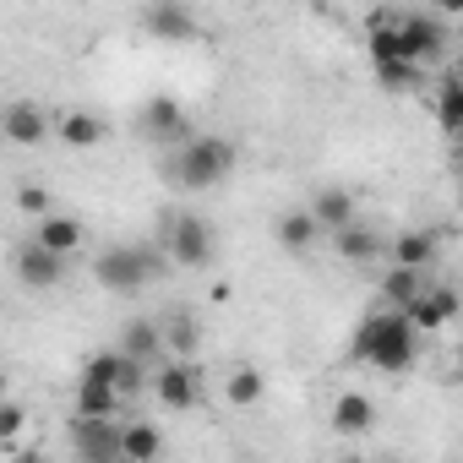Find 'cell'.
<instances>
[{"label": "cell", "mask_w": 463, "mask_h": 463, "mask_svg": "<svg viewBox=\"0 0 463 463\" xmlns=\"http://www.w3.org/2000/svg\"><path fill=\"white\" fill-rule=\"evenodd\" d=\"M414 354H420V327H414L403 311H387V306L371 311V317L354 327V338H349V360L376 365V371H387V376L409 371Z\"/></svg>", "instance_id": "6da1fadb"}, {"label": "cell", "mask_w": 463, "mask_h": 463, "mask_svg": "<svg viewBox=\"0 0 463 463\" xmlns=\"http://www.w3.org/2000/svg\"><path fill=\"white\" fill-rule=\"evenodd\" d=\"M447 55V28L425 12H392L382 33H371V61H409V66H436Z\"/></svg>", "instance_id": "7a4b0ae2"}, {"label": "cell", "mask_w": 463, "mask_h": 463, "mask_svg": "<svg viewBox=\"0 0 463 463\" xmlns=\"http://www.w3.org/2000/svg\"><path fill=\"white\" fill-rule=\"evenodd\" d=\"M229 169H235V142L229 137H191V142L169 147V158H164V180L180 191H213Z\"/></svg>", "instance_id": "3957f363"}, {"label": "cell", "mask_w": 463, "mask_h": 463, "mask_svg": "<svg viewBox=\"0 0 463 463\" xmlns=\"http://www.w3.org/2000/svg\"><path fill=\"white\" fill-rule=\"evenodd\" d=\"M164 251H153V246H109V251H99V262H93V279L104 284V289H115V295H142L158 273H164Z\"/></svg>", "instance_id": "277c9868"}, {"label": "cell", "mask_w": 463, "mask_h": 463, "mask_svg": "<svg viewBox=\"0 0 463 463\" xmlns=\"http://www.w3.org/2000/svg\"><path fill=\"white\" fill-rule=\"evenodd\" d=\"M164 257L175 268H202L213 257V229L196 213H164Z\"/></svg>", "instance_id": "5b68a950"}, {"label": "cell", "mask_w": 463, "mask_h": 463, "mask_svg": "<svg viewBox=\"0 0 463 463\" xmlns=\"http://www.w3.org/2000/svg\"><path fill=\"white\" fill-rule=\"evenodd\" d=\"M137 131H142L147 142H169V147L191 142L185 109H180V99H169V93H158V99H147V104H142V115H137Z\"/></svg>", "instance_id": "8992f818"}, {"label": "cell", "mask_w": 463, "mask_h": 463, "mask_svg": "<svg viewBox=\"0 0 463 463\" xmlns=\"http://www.w3.org/2000/svg\"><path fill=\"white\" fill-rule=\"evenodd\" d=\"M82 382H99V387H115L120 398H137L147 376H142V365H137V360H126L120 349H104V354H93V360H88Z\"/></svg>", "instance_id": "52a82bcc"}, {"label": "cell", "mask_w": 463, "mask_h": 463, "mask_svg": "<svg viewBox=\"0 0 463 463\" xmlns=\"http://www.w3.org/2000/svg\"><path fill=\"white\" fill-rule=\"evenodd\" d=\"M120 430L126 425H115V420H88V414H77L71 420V447H77V458H120ZM126 463V458H120Z\"/></svg>", "instance_id": "ba28073f"}, {"label": "cell", "mask_w": 463, "mask_h": 463, "mask_svg": "<svg viewBox=\"0 0 463 463\" xmlns=\"http://www.w3.org/2000/svg\"><path fill=\"white\" fill-rule=\"evenodd\" d=\"M142 28L158 39V44H185L196 39V17L185 6H175V0H153V6H142Z\"/></svg>", "instance_id": "9c48e42d"}, {"label": "cell", "mask_w": 463, "mask_h": 463, "mask_svg": "<svg viewBox=\"0 0 463 463\" xmlns=\"http://www.w3.org/2000/svg\"><path fill=\"white\" fill-rule=\"evenodd\" d=\"M311 218L322 223V235H344L349 223H360V202L349 185H322L317 202H311Z\"/></svg>", "instance_id": "30bf717a"}, {"label": "cell", "mask_w": 463, "mask_h": 463, "mask_svg": "<svg viewBox=\"0 0 463 463\" xmlns=\"http://www.w3.org/2000/svg\"><path fill=\"white\" fill-rule=\"evenodd\" d=\"M0 131H6V142H17V147H39V142L50 137V115H44V104L17 99V104H6V120H0Z\"/></svg>", "instance_id": "8fae6325"}, {"label": "cell", "mask_w": 463, "mask_h": 463, "mask_svg": "<svg viewBox=\"0 0 463 463\" xmlns=\"http://www.w3.org/2000/svg\"><path fill=\"white\" fill-rule=\"evenodd\" d=\"M17 279H23L28 289H55V284L66 279V257H55V251H44L39 241H28V246L17 251Z\"/></svg>", "instance_id": "7c38bea8"}, {"label": "cell", "mask_w": 463, "mask_h": 463, "mask_svg": "<svg viewBox=\"0 0 463 463\" xmlns=\"http://www.w3.org/2000/svg\"><path fill=\"white\" fill-rule=\"evenodd\" d=\"M153 392H158V403L164 409H196V398H202V376L191 371V365H164L158 376H153Z\"/></svg>", "instance_id": "4fadbf2b"}, {"label": "cell", "mask_w": 463, "mask_h": 463, "mask_svg": "<svg viewBox=\"0 0 463 463\" xmlns=\"http://www.w3.org/2000/svg\"><path fill=\"white\" fill-rule=\"evenodd\" d=\"M420 333H436V327H447L452 317H458V289L452 284H430L420 300H414V311H403Z\"/></svg>", "instance_id": "5bb4252c"}, {"label": "cell", "mask_w": 463, "mask_h": 463, "mask_svg": "<svg viewBox=\"0 0 463 463\" xmlns=\"http://www.w3.org/2000/svg\"><path fill=\"white\" fill-rule=\"evenodd\" d=\"M436 257H441V235H436V229H403V235L392 241V268L425 273Z\"/></svg>", "instance_id": "9a60e30c"}, {"label": "cell", "mask_w": 463, "mask_h": 463, "mask_svg": "<svg viewBox=\"0 0 463 463\" xmlns=\"http://www.w3.org/2000/svg\"><path fill=\"white\" fill-rule=\"evenodd\" d=\"M126 360H137V365H147L158 349H164V322H153V317H131L126 327H120V344H115Z\"/></svg>", "instance_id": "2e32d148"}, {"label": "cell", "mask_w": 463, "mask_h": 463, "mask_svg": "<svg viewBox=\"0 0 463 463\" xmlns=\"http://www.w3.org/2000/svg\"><path fill=\"white\" fill-rule=\"evenodd\" d=\"M333 251L344 257V262H354V268H365V262H376L382 251H387V241L376 235V229L360 218V223H349L344 235H333Z\"/></svg>", "instance_id": "e0dca14e"}, {"label": "cell", "mask_w": 463, "mask_h": 463, "mask_svg": "<svg viewBox=\"0 0 463 463\" xmlns=\"http://www.w3.org/2000/svg\"><path fill=\"white\" fill-rule=\"evenodd\" d=\"M33 241H39L44 251H55V257H77L88 235H82V223H77V218H61V213H50V218H39Z\"/></svg>", "instance_id": "ac0fdd59"}, {"label": "cell", "mask_w": 463, "mask_h": 463, "mask_svg": "<svg viewBox=\"0 0 463 463\" xmlns=\"http://www.w3.org/2000/svg\"><path fill=\"white\" fill-rule=\"evenodd\" d=\"M425 289H430V284H425V273H414V268H387V279H382L387 311H414V300H420Z\"/></svg>", "instance_id": "d6986e66"}, {"label": "cell", "mask_w": 463, "mask_h": 463, "mask_svg": "<svg viewBox=\"0 0 463 463\" xmlns=\"http://www.w3.org/2000/svg\"><path fill=\"white\" fill-rule=\"evenodd\" d=\"M317 241H322V223L311 218V207H289L279 218V246L284 251H311Z\"/></svg>", "instance_id": "ffe728a7"}, {"label": "cell", "mask_w": 463, "mask_h": 463, "mask_svg": "<svg viewBox=\"0 0 463 463\" xmlns=\"http://www.w3.org/2000/svg\"><path fill=\"white\" fill-rule=\"evenodd\" d=\"M158 452H164V436H158L153 420H131V425L120 430V458H126V463H153Z\"/></svg>", "instance_id": "44dd1931"}, {"label": "cell", "mask_w": 463, "mask_h": 463, "mask_svg": "<svg viewBox=\"0 0 463 463\" xmlns=\"http://www.w3.org/2000/svg\"><path fill=\"white\" fill-rule=\"evenodd\" d=\"M371 420H376V409H371L365 392H338V403H333V430L338 436H360V430H371Z\"/></svg>", "instance_id": "7402d4cb"}, {"label": "cell", "mask_w": 463, "mask_h": 463, "mask_svg": "<svg viewBox=\"0 0 463 463\" xmlns=\"http://www.w3.org/2000/svg\"><path fill=\"white\" fill-rule=\"evenodd\" d=\"M55 131H61V142H71V147H93V142L104 137V120H99L93 109H71V115L55 120Z\"/></svg>", "instance_id": "603a6c76"}, {"label": "cell", "mask_w": 463, "mask_h": 463, "mask_svg": "<svg viewBox=\"0 0 463 463\" xmlns=\"http://www.w3.org/2000/svg\"><path fill=\"white\" fill-rule=\"evenodd\" d=\"M202 344V327H196V317L191 311H169L164 317V349H175V354H191Z\"/></svg>", "instance_id": "cb8c5ba5"}, {"label": "cell", "mask_w": 463, "mask_h": 463, "mask_svg": "<svg viewBox=\"0 0 463 463\" xmlns=\"http://www.w3.org/2000/svg\"><path fill=\"white\" fill-rule=\"evenodd\" d=\"M115 409H120V392H115V387H99V382H82V387H77V414H88V420H115Z\"/></svg>", "instance_id": "d4e9b609"}, {"label": "cell", "mask_w": 463, "mask_h": 463, "mask_svg": "<svg viewBox=\"0 0 463 463\" xmlns=\"http://www.w3.org/2000/svg\"><path fill=\"white\" fill-rule=\"evenodd\" d=\"M223 398L235 403V409H251V403L262 398V371H257V365H241L235 376L223 382Z\"/></svg>", "instance_id": "484cf974"}, {"label": "cell", "mask_w": 463, "mask_h": 463, "mask_svg": "<svg viewBox=\"0 0 463 463\" xmlns=\"http://www.w3.org/2000/svg\"><path fill=\"white\" fill-rule=\"evenodd\" d=\"M436 120H441L452 137H463V88H458V82H447V88L436 93Z\"/></svg>", "instance_id": "4316f807"}, {"label": "cell", "mask_w": 463, "mask_h": 463, "mask_svg": "<svg viewBox=\"0 0 463 463\" xmlns=\"http://www.w3.org/2000/svg\"><path fill=\"white\" fill-rule=\"evenodd\" d=\"M376 77H382V88H392V93L420 88V66H409V61H376Z\"/></svg>", "instance_id": "83f0119b"}, {"label": "cell", "mask_w": 463, "mask_h": 463, "mask_svg": "<svg viewBox=\"0 0 463 463\" xmlns=\"http://www.w3.org/2000/svg\"><path fill=\"white\" fill-rule=\"evenodd\" d=\"M17 202H23V213H39V218H50V191H39V185H23V191H17Z\"/></svg>", "instance_id": "f1b7e54d"}, {"label": "cell", "mask_w": 463, "mask_h": 463, "mask_svg": "<svg viewBox=\"0 0 463 463\" xmlns=\"http://www.w3.org/2000/svg\"><path fill=\"white\" fill-rule=\"evenodd\" d=\"M0 436H6V441H17V436H23V409H17V403L0 409Z\"/></svg>", "instance_id": "f546056e"}, {"label": "cell", "mask_w": 463, "mask_h": 463, "mask_svg": "<svg viewBox=\"0 0 463 463\" xmlns=\"http://www.w3.org/2000/svg\"><path fill=\"white\" fill-rule=\"evenodd\" d=\"M447 82H458V88H463V55L452 61V77H447Z\"/></svg>", "instance_id": "4dcf8cb0"}, {"label": "cell", "mask_w": 463, "mask_h": 463, "mask_svg": "<svg viewBox=\"0 0 463 463\" xmlns=\"http://www.w3.org/2000/svg\"><path fill=\"white\" fill-rule=\"evenodd\" d=\"M77 463H120V458H77Z\"/></svg>", "instance_id": "1f68e13d"}, {"label": "cell", "mask_w": 463, "mask_h": 463, "mask_svg": "<svg viewBox=\"0 0 463 463\" xmlns=\"http://www.w3.org/2000/svg\"><path fill=\"white\" fill-rule=\"evenodd\" d=\"M458 371H463V344H458Z\"/></svg>", "instance_id": "d6a6232c"}, {"label": "cell", "mask_w": 463, "mask_h": 463, "mask_svg": "<svg viewBox=\"0 0 463 463\" xmlns=\"http://www.w3.org/2000/svg\"><path fill=\"white\" fill-rule=\"evenodd\" d=\"M23 463H50V458H23Z\"/></svg>", "instance_id": "836d02e7"}, {"label": "cell", "mask_w": 463, "mask_h": 463, "mask_svg": "<svg viewBox=\"0 0 463 463\" xmlns=\"http://www.w3.org/2000/svg\"><path fill=\"white\" fill-rule=\"evenodd\" d=\"M333 463H354V458H333Z\"/></svg>", "instance_id": "e575fe53"}, {"label": "cell", "mask_w": 463, "mask_h": 463, "mask_svg": "<svg viewBox=\"0 0 463 463\" xmlns=\"http://www.w3.org/2000/svg\"><path fill=\"white\" fill-rule=\"evenodd\" d=\"M458 175H463V164H458Z\"/></svg>", "instance_id": "d590c367"}, {"label": "cell", "mask_w": 463, "mask_h": 463, "mask_svg": "<svg viewBox=\"0 0 463 463\" xmlns=\"http://www.w3.org/2000/svg\"><path fill=\"white\" fill-rule=\"evenodd\" d=\"M458 142H463V137H458Z\"/></svg>", "instance_id": "8d00e7d4"}]
</instances>
